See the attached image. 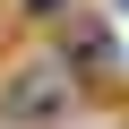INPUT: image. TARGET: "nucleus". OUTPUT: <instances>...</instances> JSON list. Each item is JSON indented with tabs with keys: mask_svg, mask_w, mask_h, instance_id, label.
Returning a JSON list of instances; mask_svg holds the SVG:
<instances>
[{
	"mask_svg": "<svg viewBox=\"0 0 129 129\" xmlns=\"http://www.w3.org/2000/svg\"><path fill=\"white\" fill-rule=\"evenodd\" d=\"M69 95H78L69 60H17V69L0 78V112H9V120H60Z\"/></svg>",
	"mask_w": 129,
	"mask_h": 129,
	"instance_id": "f257e3e1",
	"label": "nucleus"
}]
</instances>
